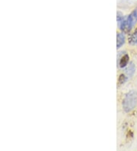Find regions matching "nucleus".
<instances>
[{
  "mask_svg": "<svg viewBox=\"0 0 137 151\" xmlns=\"http://www.w3.org/2000/svg\"><path fill=\"white\" fill-rule=\"evenodd\" d=\"M137 105V92L136 91H130L126 93L123 101V108L126 112H130L133 110Z\"/></svg>",
  "mask_w": 137,
  "mask_h": 151,
  "instance_id": "f257e3e1",
  "label": "nucleus"
},
{
  "mask_svg": "<svg viewBox=\"0 0 137 151\" xmlns=\"http://www.w3.org/2000/svg\"><path fill=\"white\" fill-rule=\"evenodd\" d=\"M129 60H130V57H129V55L128 54H125V55L121 57V60H120V66L121 68H123L129 63Z\"/></svg>",
  "mask_w": 137,
  "mask_h": 151,
  "instance_id": "20e7f679",
  "label": "nucleus"
},
{
  "mask_svg": "<svg viewBox=\"0 0 137 151\" xmlns=\"http://www.w3.org/2000/svg\"><path fill=\"white\" fill-rule=\"evenodd\" d=\"M135 65H134L133 63H130V64L128 66V67L126 70V73L130 77H131L133 75L134 73H135Z\"/></svg>",
  "mask_w": 137,
  "mask_h": 151,
  "instance_id": "423d86ee",
  "label": "nucleus"
},
{
  "mask_svg": "<svg viewBox=\"0 0 137 151\" xmlns=\"http://www.w3.org/2000/svg\"><path fill=\"white\" fill-rule=\"evenodd\" d=\"M117 22H119V23H121V22H122L123 19H124V17H123V15H122V13L121 12H117Z\"/></svg>",
  "mask_w": 137,
  "mask_h": 151,
  "instance_id": "6e6552de",
  "label": "nucleus"
},
{
  "mask_svg": "<svg viewBox=\"0 0 137 151\" xmlns=\"http://www.w3.org/2000/svg\"><path fill=\"white\" fill-rule=\"evenodd\" d=\"M125 43V36L123 34L118 33L117 35V47L120 48Z\"/></svg>",
  "mask_w": 137,
  "mask_h": 151,
  "instance_id": "7ed1b4c3",
  "label": "nucleus"
},
{
  "mask_svg": "<svg viewBox=\"0 0 137 151\" xmlns=\"http://www.w3.org/2000/svg\"><path fill=\"white\" fill-rule=\"evenodd\" d=\"M129 44H132V45L137 44V28L135 32L132 34L129 37Z\"/></svg>",
  "mask_w": 137,
  "mask_h": 151,
  "instance_id": "39448f33",
  "label": "nucleus"
},
{
  "mask_svg": "<svg viewBox=\"0 0 137 151\" xmlns=\"http://www.w3.org/2000/svg\"><path fill=\"white\" fill-rule=\"evenodd\" d=\"M126 77L125 76V75H123V74H121V75H120V76H119V79H118L119 84H123V83L126 82Z\"/></svg>",
  "mask_w": 137,
  "mask_h": 151,
  "instance_id": "0eeeda50",
  "label": "nucleus"
},
{
  "mask_svg": "<svg viewBox=\"0 0 137 151\" xmlns=\"http://www.w3.org/2000/svg\"><path fill=\"white\" fill-rule=\"evenodd\" d=\"M136 22H137V19L133 15V14H131L127 18L123 19L121 23H119L120 28H121V31L124 32H130Z\"/></svg>",
  "mask_w": 137,
  "mask_h": 151,
  "instance_id": "f03ea898",
  "label": "nucleus"
}]
</instances>
